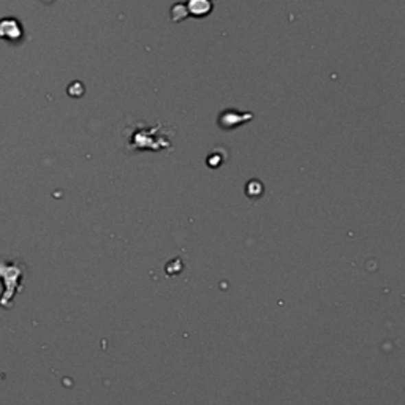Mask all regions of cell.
I'll list each match as a JSON object with an SVG mask.
<instances>
[{
    "instance_id": "6da1fadb",
    "label": "cell",
    "mask_w": 405,
    "mask_h": 405,
    "mask_svg": "<svg viewBox=\"0 0 405 405\" xmlns=\"http://www.w3.org/2000/svg\"><path fill=\"white\" fill-rule=\"evenodd\" d=\"M168 127H163L159 124L157 127L144 126L143 121H138L135 126H128L122 130V137L127 138V148L130 150H143V149H166L171 146L168 135Z\"/></svg>"
},
{
    "instance_id": "7a4b0ae2",
    "label": "cell",
    "mask_w": 405,
    "mask_h": 405,
    "mask_svg": "<svg viewBox=\"0 0 405 405\" xmlns=\"http://www.w3.org/2000/svg\"><path fill=\"white\" fill-rule=\"evenodd\" d=\"M25 271H27V268L24 263L0 258V282L3 285V292L0 294V308L2 309L8 310L13 308L14 298L23 290Z\"/></svg>"
}]
</instances>
